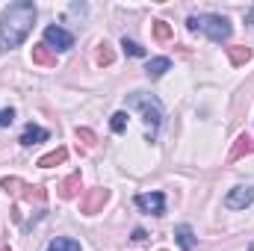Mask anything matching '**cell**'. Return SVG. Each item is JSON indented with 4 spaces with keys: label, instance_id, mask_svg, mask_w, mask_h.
Instances as JSON below:
<instances>
[{
    "label": "cell",
    "instance_id": "3957f363",
    "mask_svg": "<svg viewBox=\"0 0 254 251\" xmlns=\"http://www.w3.org/2000/svg\"><path fill=\"white\" fill-rule=\"evenodd\" d=\"M127 107L142 113V122L151 127V136L160 130V125H163V104L154 95H148V92H130L127 95Z\"/></svg>",
    "mask_w": 254,
    "mask_h": 251
},
{
    "label": "cell",
    "instance_id": "7a4b0ae2",
    "mask_svg": "<svg viewBox=\"0 0 254 251\" xmlns=\"http://www.w3.org/2000/svg\"><path fill=\"white\" fill-rule=\"evenodd\" d=\"M187 27H190L192 33L195 30H201V33H207L213 42H228L231 36H234V24L225 18V15H190L187 18Z\"/></svg>",
    "mask_w": 254,
    "mask_h": 251
},
{
    "label": "cell",
    "instance_id": "52a82bcc",
    "mask_svg": "<svg viewBox=\"0 0 254 251\" xmlns=\"http://www.w3.org/2000/svg\"><path fill=\"white\" fill-rule=\"evenodd\" d=\"M136 207L145 210V213L163 216V213H166V195H163V192H145V195H136Z\"/></svg>",
    "mask_w": 254,
    "mask_h": 251
},
{
    "label": "cell",
    "instance_id": "7402d4cb",
    "mask_svg": "<svg viewBox=\"0 0 254 251\" xmlns=\"http://www.w3.org/2000/svg\"><path fill=\"white\" fill-rule=\"evenodd\" d=\"M15 122V110L9 107V110H0V127H9Z\"/></svg>",
    "mask_w": 254,
    "mask_h": 251
},
{
    "label": "cell",
    "instance_id": "8fae6325",
    "mask_svg": "<svg viewBox=\"0 0 254 251\" xmlns=\"http://www.w3.org/2000/svg\"><path fill=\"white\" fill-rule=\"evenodd\" d=\"M169 68H172V60H169V57H154L151 63L145 65V74H148L151 80H157V77H163Z\"/></svg>",
    "mask_w": 254,
    "mask_h": 251
},
{
    "label": "cell",
    "instance_id": "9c48e42d",
    "mask_svg": "<svg viewBox=\"0 0 254 251\" xmlns=\"http://www.w3.org/2000/svg\"><path fill=\"white\" fill-rule=\"evenodd\" d=\"M48 136H51V133H48L45 127H39V125H27V127H24V133H21V139H18V142H21L24 148H30V145H39V142H45Z\"/></svg>",
    "mask_w": 254,
    "mask_h": 251
},
{
    "label": "cell",
    "instance_id": "e0dca14e",
    "mask_svg": "<svg viewBox=\"0 0 254 251\" xmlns=\"http://www.w3.org/2000/svg\"><path fill=\"white\" fill-rule=\"evenodd\" d=\"M95 60H98V65H113L116 54H113V48H110L107 42H101V45H98V54H95Z\"/></svg>",
    "mask_w": 254,
    "mask_h": 251
},
{
    "label": "cell",
    "instance_id": "9a60e30c",
    "mask_svg": "<svg viewBox=\"0 0 254 251\" xmlns=\"http://www.w3.org/2000/svg\"><path fill=\"white\" fill-rule=\"evenodd\" d=\"M65 157H68V148H57V151L45 154V157L39 160V166H42V169H54V166H60V163H65Z\"/></svg>",
    "mask_w": 254,
    "mask_h": 251
},
{
    "label": "cell",
    "instance_id": "603a6c76",
    "mask_svg": "<svg viewBox=\"0 0 254 251\" xmlns=\"http://www.w3.org/2000/svg\"><path fill=\"white\" fill-rule=\"evenodd\" d=\"M145 237H148V234H145V231H142V228H136V231H133V240H136V243H142V240H145Z\"/></svg>",
    "mask_w": 254,
    "mask_h": 251
},
{
    "label": "cell",
    "instance_id": "ba28073f",
    "mask_svg": "<svg viewBox=\"0 0 254 251\" xmlns=\"http://www.w3.org/2000/svg\"><path fill=\"white\" fill-rule=\"evenodd\" d=\"M254 154V139L252 136H237V142H234V148H231V154H228V163H237L240 157H249Z\"/></svg>",
    "mask_w": 254,
    "mask_h": 251
},
{
    "label": "cell",
    "instance_id": "ac0fdd59",
    "mask_svg": "<svg viewBox=\"0 0 254 251\" xmlns=\"http://www.w3.org/2000/svg\"><path fill=\"white\" fill-rule=\"evenodd\" d=\"M154 39L157 42H169L172 39V27L166 21H154Z\"/></svg>",
    "mask_w": 254,
    "mask_h": 251
},
{
    "label": "cell",
    "instance_id": "6da1fadb",
    "mask_svg": "<svg viewBox=\"0 0 254 251\" xmlns=\"http://www.w3.org/2000/svg\"><path fill=\"white\" fill-rule=\"evenodd\" d=\"M33 24H36V3L18 0L12 6H6L0 15V51L21 48V42L30 36Z\"/></svg>",
    "mask_w": 254,
    "mask_h": 251
},
{
    "label": "cell",
    "instance_id": "ffe728a7",
    "mask_svg": "<svg viewBox=\"0 0 254 251\" xmlns=\"http://www.w3.org/2000/svg\"><path fill=\"white\" fill-rule=\"evenodd\" d=\"M110 127H113L116 133H125V130H127V113H125V110L113 113V119H110Z\"/></svg>",
    "mask_w": 254,
    "mask_h": 251
},
{
    "label": "cell",
    "instance_id": "d6986e66",
    "mask_svg": "<svg viewBox=\"0 0 254 251\" xmlns=\"http://www.w3.org/2000/svg\"><path fill=\"white\" fill-rule=\"evenodd\" d=\"M122 48H125V54L127 57H136V60H139V57H145V48H142V45H136V42H133V39H122Z\"/></svg>",
    "mask_w": 254,
    "mask_h": 251
},
{
    "label": "cell",
    "instance_id": "4fadbf2b",
    "mask_svg": "<svg viewBox=\"0 0 254 251\" xmlns=\"http://www.w3.org/2000/svg\"><path fill=\"white\" fill-rule=\"evenodd\" d=\"M80 184H83V178H80V172H74V175H68L63 184H60V195L63 198H74L77 192H80Z\"/></svg>",
    "mask_w": 254,
    "mask_h": 251
},
{
    "label": "cell",
    "instance_id": "277c9868",
    "mask_svg": "<svg viewBox=\"0 0 254 251\" xmlns=\"http://www.w3.org/2000/svg\"><path fill=\"white\" fill-rule=\"evenodd\" d=\"M45 45L54 54H65V51L74 48V36L65 27H60V24H51V27H45Z\"/></svg>",
    "mask_w": 254,
    "mask_h": 251
},
{
    "label": "cell",
    "instance_id": "7c38bea8",
    "mask_svg": "<svg viewBox=\"0 0 254 251\" xmlns=\"http://www.w3.org/2000/svg\"><path fill=\"white\" fill-rule=\"evenodd\" d=\"M175 240H178V246H181L184 251H192L195 249V243H198L190 225H178V228H175Z\"/></svg>",
    "mask_w": 254,
    "mask_h": 251
},
{
    "label": "cell",
    "instance_id": "2e32d148",
    "mask_svg": "<svg viewBox=\"0 0 254 251\" xmlns=\"http://www.w3.org/2000/svg\"><path fill=\"white\" fill-rule=\"evenodd\" d=\"M48 251H83L80 249V243L77 240H68V237H57L51 246H48Z\"/></svg>",
    "mask_w": 254,
    "mask_h": 251
},
{
    "label": "cell",
    "instance_id": "44dd1931",
    "mask_svg": "<svg viewBox=\"0 0 254 251\" xmlns=\"http://www.w3.org/2000/svg\"><path fill=\"white\" fill-rule=\"evenodd\" d=\"M77 139H83L86 145H95V133L89 127H77Z\"/></svg>",
    "mask_w": 254,
    "mask_h": 251
},
{
    "label": "cell",
    "instance_id": "5b68a950",
    "mask_svg": "<svg viewBox=\"0 0 254 251\" xmlns=\"http://www.w3.org/2000/svg\"><path fill=\"white\" fill-rule=\"evenodd\" d=\"M254 204V187H234L225 195V207L228 210H246Z\"/></svg>",
    "mask_w": 254,
    "mask_h": 251
},
{
    "label": "cell",
    "instance_id": "cb8c5ba5",
    "mask_svg": "<svg viewBox=\"0 0 254 251\" xmlns=\"http://www.w3.org/2000/svg\"><path fill=\"white\" fill-rule=\"evenodd\" d=\"M3 251H9V249H3Z\"/></svg>",
    "mask_w": 254,
    "mask_h": 251
},
{
    "label": "cell",
    "instance_id": "8992f818",
    "mask_svg": "<svg viewBox=\"0 0 254 251\" xmlns=\"http://www.w3.org/2000/svg\"><path fill=\"white\" fill-rule=\"evenodd\" d=\"M110 201V189H104V187H95V189H89V195L80 201V210L86 213V216H95V213H101V207Z\"/></svg>",
    "mask_w": 254,
    "mask_h": 251
},
{
    "label": "cell",
    "instance_id": "30bf717a",
    "mask_svg": "<svg viewBox=\"0 0 254 251\" xmlns=\"http://www.w3.org/2000/svg\"><path fill=\"white\" fill-rule=\"evenodd\" d=\"M33 63L42 65V68H54L57 65V54L42 42V45H33Z\"/></svg>",
    "mask_w": 254,
    "mask_h": 251
},
{
    "label": "cell",
    "instance_id": "5bb4252c",
    "mask_svg": "<svg viewBox=\"0 0 254 251\" xmlns=\"http://www.w3.org/2000/svg\"><path fill=\"white\" fill-rule=\"evenodd\" d=\"M228 60H231V65H246L249 60H252V48H243V45H237V48H228Z\"/></svg>",
    "mask_w": 254,
    "mask_h": 251
}]
</instances>
